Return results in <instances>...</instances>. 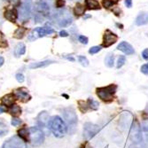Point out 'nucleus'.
<instances>
[{"label": "nucleus", "mask_w": 148, "mask_h": 148, "mask_svg": "<svg viewBox=\"0 0 148 148\" xmlns=\"http://www.w3.org/2000/svg\"><path fill=\"white\" fill-rule=\"evenodd\" d=\"M48 128L54 135V137L58 138H63L66 135V130H68V126L66 125L64 121L58 115L50 118L48 122Z\"/></svg>", "instance_id": "nucleus-1"}, {"label": "nucleus", "mask_w": 148, "mask_h": 148, "mask_svg": "<svg viewBox=\"0 0 148 148\" xmlns=\"http://www.w3.org/2000/svg\"><path fill=\"white\" fill-rule=\"evenodd\" d=\"M116 90H117L116 84H109L107 86L98 88L96 90V93H97V96L101 100H103L104 102H106V103H110L114 99Z\"/></svg>", "instance_id": "nucleus-2"}, {"label": "nucleus", "mask_w": 148, "mask_h": 148, "mask_svg": "<svg viewBox=\"0 0 148 148\" xmlns=\"http://www.w3.org/2000/svg\"><path fill=\"white\" fill-rule=\"evenodd\" d=\"M62 114L66 123L68 124V128L70 133H74L76 129L77 124V115L75 110L73 107H66L62 110Z\"/></svg>", "instance_id": "nucleus-3"}, {"label": "nucleus", "mask_w": 148, "mask_h": 148, "mask_svg": "<svg viewBox=\"0 0 148 148\" xmlns=\"http://www.w3.org/2000/svg\"><path fill=\"white\" fill-rule=\"evenodd\" d=\"M32 0H21V3L18 9V18L20 21H28L31 15Z\"/></svg>", "instance_id": "nucleus-4"}, {"label": "nucleus", "mask_w": 148, "mask_h": 148, "mask_svg": "<svg viewBox=\"0 0 148 148\" xmlns=\"http://www.w3.org/2000/svg\"><path fill=\"white\" fill-rule=\"evenodd\" d=\"M29 142L35 145H42L45 141V134L41 129L38 127H31L29 129Z\"/></svg>", "instance_id": "nucleus-5"}, {"label": "nucleus", "mask_w": 148, "mask_h": 148, "mask_svg": "<svg viewBox=\"0 0 148 148\" xmlns=\"http://www.w3.org/2000/svg\"><path fill=\"white\" fill-rule=\"evenodd\" d=\"M130 138L131 141L135 144H138L142 141L143 136L141 131V126L138 121L135 118L130 125Z\"/></svg>", "instance_id": "nucleus-6"}, {"label": "nucleus", "mask_w": 148, "mask_h": 148, "mask_svg": "<svg viewBox=\"0 0 148 148\" xmlns=\"http://www.w3.org/2000/svg\"><path fill=\"white\" fill-rule=\"evenodd\" d=\"M54 32V29L50 28V27H39V28H36L29 33L28 39L29 41H35L36 39L39 37H44L46 35H51Z\"/></svg>", "instance_id": "nucleus-7"}, {"label": "nucleus", "mask_w": 148, "mask_h": 148, "mask_svg": "<svg viewBox=\"0 0 148 148\" xmlns=\"http://www.w3.org/2000/svg\"><path fill=\"white\" fill-rule=\"evenodd\" d=\"M100 127L97 124L91 123H85L84 125V137L85 139L89 140L92 138L94 136H96L99 132Z\"/></svg>", "instance_id": "nucleus-8"}, {"label": "nucleus", "mask_w": 148, "mask_h": 148, "mask_svg": "<svg viewBox=\"0 0 148 148\" xmlns=\"http://www.w3.org/2000/svg\"><path fill=\"white\" fill-rule=\"evenodd\" d=\"M51 6L49 5L48 4H46L45 2L40 0V1L36 5V14L42 16V17H45V16H49L51 13Z\"/></svg>", "instance_id": "nucleus-9"}, {"label": "nucleus", "mask_w": 148, "mask_h": 148, "mask_svg": "<svg viewBox=\"0 0 148 148\" xmlns=\"http://www.w3.org/2000/svg\"><path fill=\"white\" fill-rule=\"evenodd\" d=\"M117 40H118V36L115 34L112 33L109 30H106L103 37V46L109 47L112 45L115 44L117 42Z\"/></svg>", "instance_id": "nucleus-10"}, {"label": "nucleus", "mask_w": 148, "mask_h": 148, "mask_svg": "<svg viewBox=\"0 0 148 148\" xmlns=\"http://www.w3.org/2000/svg\"><path fill=\"white\" fill-rule=\"evenodd\" d=\"M7 141L11 148H27L26 142L19 136H13Z\"/></svg>", "instance_id": "nucleus-11"}, {"label": "nucleus", "mask_w": 148, "mask_h": 148, "mask_svg": "<svg viewBox=\"0 0 148 148\" xmlns=\"http://www.w3.org/2000/svg\"><path fill=\"white\" fill-rule=\"evenodd\" d=\"M37 124L39 127L41 128H45L46 126H48V122H49V114L46 111H43L37 115Z\"/></svg>", "instance_id": "nucleus-12"}, {"label": "nucleus", "mask_w": 148, "mask_h": 148, "mask_svg": "<svg viewBox=\"0 0 148 148\" xmlns=\"http://www.w3.org/2000/svg\"><path fill=\"white\" fill-rule=\"evenodd\" d=\"M117 49L119 51H122L123 52H124L125 54H127V55H132V54H134V52H135V51H134V48L132 47V45H130L129 43L125 42V41L121 42L118 45Z\"/></svg>", "instance_id": "nucleus-13"}, {"label": "nucleus", "mask_w": 148, "mask_h": 148, "mask_svg": "<svg viewBox=\"0 0 148 148\" xmlns=\"http://www.w3.org/2000/svg\"><path fill=\"white\" fill-rule=\"evenodd\" d=\"M58 23L60 27H68L73 22V19L69 15H64L63 16V12H60L58 15Z\"/></svg>", "instance_id": "nucleus-14"}, {"label": "nucleus", "mask_w": 148, "mask_h": 148, "mask_svg": "<svg viewBox=\"0 0 148 148\" xmlns=\"http://www.w3.org/2000/svg\"><path fill=\"white\" fill-rule=\"evenodd\" d=\"M15 96L17 97V99H19L21 102H28L31 97L30 95L28 93V91L25 90L24 89H18L15 91Z\"/></svg>", "instance_id": "nucleus-15"}, {"label": "nucleus", "mask_w": 148, "mask_h": 148, "mask_svg": "<svg viewBox=\"0 0 148 148\" xmlns=\"http://www.w3.org/2000/svg\"><path fill=\"white\" fill-rule=\"evenodd\" d=\"M135 23L137 26H143L148 24V12H140L136 18Z\"/></svg>", "instance_id": "nucleus-16"}, {"label": "nucleus", "mask_w": 148, "mask_h": 148, "mask_svg": "<svg viewBox=\"0 0 148 148\" xmlns=\"http://www.w3.org/2000/svg\"><path fill=\"white\" fill-rule=\"evenodd\" d=\"M5 18L12 22H14L18 18V12L15 9H7L5 12Z\"/></svg>", "instance_id": "nucleus-17"}, {"label": "nucleus", "mask_w": 148, "mask_h": 148, "mask_svg": "<svg viewBox=\"0 0 148 148\" xmlns=\"http://www.w3.org/2000/svg\"><path fill=\"white\" fill-rule=\"evenodd\" d=\"M131 117V114L129 112H124L123 114L121 115L120 120H119V125L122 127L123 129H125L129 123H130V118Z\"/></svg>", "instance_id": "nucleus-18"}, {"label": "nucleus", "mask_w": 148, "mask_h": 148, "mask_svg": "<svg viewBox=\"0 0 148 148\" xmlns=\"http://www.w3.org/2000/svg\"><path fill=\"white\" fill-rule=\"evenodd\" d=\"M55 63V61L53 60H45V61H41V62H36V63H31L29 65V68L31 69H40V68H45L46 66H49L50 64Z\"/></svg>", "instance_id": "nucleus-19"}, {"label": "nucleus", "mask_w": 148, "mask_h": 148, "mask_svg": "<svg viewBox=\"0 0 148 148\" xmlns=\"http://www.w3.org/2000/svg\"><path fill=\"white\" fill-rule=\"evenodd\" d=\"M15 101V96L13 94H7L2 99V104L5 106H11Z\"/></svg>", "instance_id": "nucleus-20"}, {"label": "nucleus", "mask_w": 148, "mask_h": 148, "mask_svg": "<svg viewBox=\"0 0 148 148\" xmlns=\"http://www.w3.org/2000/svg\"><path fill=\"white\" fill-rule=\"evenodd\" d=\"M26 52V46L23 43H19L14 49V56L16 58L21 57Z\"/></svg>", "instance_id": "nucleus-21"}, {"label": "nucleus", "mask_w": 148, "mask_h": 148, "mask_svg": "<svg viewBox=\"0 0 148 148\" xmlns=\"http://www.w3.org/2000/svg\"><path fill=\"white\" fill-rule=\"evenodd\" d=\"M18 136L22 138L25 142L29 141V130H27L26 128L21 129L18 130Z\"/></svg>", "instance_id": "nucleus-22"}, {"label": "nucleus", "mask_w": 148, "mask_h": 148, "mask_svg": "<svg viewBox=\"0 0 148 148\" xmlns=\"http://www.w3.org/2000/svg\"><path fill=\"white\" fill-rule=\"evenodd\" d=\"M85 4L88 9H90V10H97L100 8L99 4L97 0H86Z\"/></svg>", "instance_id": "nucleus-23"}, {"label": "nucleus", "mask_w": 148, "mask_h": 148, "mask_svg": "<svg viewBox=\"0 0 148 148\" xmlns=\"http://www.w3.org/2000/svg\"><path fill=\"white\" fill-rule=\"evenodd\" d=\"M87 104H88V106H89V109H91V110H97L99 106V104L97 100L93 99V98H89L88 100L86 101Z\"/></svg>", "instance_id": "nucleus-24"}, {"label": "nucleus", "mask_w": 148, "mask_h": 148, "mask_svg": "<svg viewBox=\"0 0 148 148\" xmlns=\"http://www.w3.org/2000/svg\"><path fill=\"white\" fill-rule=\"evenodd\" d=\"M114 55L110 52L106 55L105 59V64L106 66H108V68H112L114 66Z\"/></svg>", "instance_id": "nucleus-25"}, {"label": "nucleus", "mask_w": 148, "mask_h": 148, "mask_svg": "<svg viewBox=\"0 0 148 148\" xmlns=\"http://www.w3.org/2000/svg\"><path fill=\"white\" fill-rule=\"evenodd\" d=\"M84 12H85V7L81 4H77L74 8V13L76 16L83 15L84 13Z\"/></svg>", "instance_id": "nucleus-26"}, {"label": "nucleus", "mask_w": 148, "mask_h": 148, "mask_svg": "<svg viewBox=\"0 0 148 148\" xmlns=\"http://www.w3.org/2000/svg\"><path fill=\"white\" fill-rule=\"evenodd\" d=\"M9 112L13 115V116H17L19 114H21V108L17 106V105H12L10 106V108H9Z\"/></svg>", "instance_id": "nucleus-27"}, {"label": "nucleus", "mask_w": 148, "mask_h": 148, "mask_svg": "<svg viewBox=\"0 0 148 148\" xmlns=\"http://www.w3.org/2000/svg\"><path fill=\"white\" fill-rule=\"evenodd\" d=\"M26 31H27V29L25 28H18L15 30L14 34H13V37L17 38V39H21V38H23Z\"/></svg>", "instance_id": "nucleus-28"}, {"label": "nucleus", "mask_w": 148, "mask_h": 148, "mask_svg": "<svg viewBox=\"0 0 148 148\" xmlns=\"http://www.w3.org/2000/svg\"><path fill=\"white\" fill-rule=\"evenodd\" d=\"M8 131H9L8 126L4 123H0V137H4L7 135Z\"/></svg>", "instance_id": "nucleus-29"}, {"label": "nucleus", "mask_w": 148, "mask_h": 148, "mask_svg": "<svg viewBox=\"0 0 148 148\" xmlns=\"http://www.w3.org/2000/svg\"><path fill=\"white\" fill-rule=\"evenodd\" d=\"M78 105H79V109L82 113H86L89 110V106L87 102H84V100H80L78 101Z\"/></svg>", "instance_id": "nucleus-30"}, {"label": "nucleus", "mask_w": 148, "mask_h": 148, "mask_svg": "<svg viewBox=\"0 0 148 148\" xmlns=\"http://www.w3.org/2000/svg\"><path fill=\"white\" fill-rule=\"evenodd\" d=\"M125 61H126V58H125V56H123V55H121L119 58H118V60H117V65H116V68L119 69H121L122 66L125 64Z\"/></svg>", "instance_id": "nucleus-31"}, {"label": "nucleus", "mask_w": 148, "mask_h": 148, "mask_svg": "<svg viewBox=\"0 0 148 148\" xmlns=\"http://www.w3.org/2000/svg\"><path fill=\"white\" fill-rule=\"evenodd\" d=\"M78 60L81 63V65L84 66H87L89 65V60L84 56H78Z\"/></svg>", "instance_id": "nucleus-32"}, {"label": "nucleus", "mask_w": 148, "mask_h": 148, "mask_svg": "<svg viewBox=\"0 0 148 148\" xmlns=\"http://www.w3.org/2000/svg\"><path fill=\"white\" fill-rule=\"evenodd\" d=\"M101 49H102L101 46H93L89 50V53L90 54H96V53L101 51Z\"/></svg>", "instance_id": "nucleus-33"}, {"label": "nucleus", "mask_w": 148, "mask_h": 148, "mask_svg": "<svg viewBox=\"0 0 148 148\" xmlns=\"http://www.w3.org/2000/svg\"><path fill=\"white\" fill-rule=\"evenodd\" d=\"M102 5L105 8H110L114 5V1L113 0H103Z\"/></svg>", "instance_id": "nucleus-34"}, {"label": "nucleus", "mask_w": 148, "mask_h": 148, "mask_svg": "<svg viewBox=\"0 0 148 148\" xmlns=\"http://www.w3.org/2000/svg\"><path fill=\"white\" fill-rule=\"evenodd\" d=\"M21 123V120L17 118V117H12V121H11V124L12 126H18Z\"/></svg>", "instance_id": "nucleus-35"}, {"label": "nucleus", "mask_w": 148, "mask_h": 148, "mask_svg": "<svg viewBox=\"0 0 148 148\" xmlns=\"http://www.w3.org/2000/svg\"><path fill=\"white\" fill-rule=\"evenodd\" d=\"M78 40H79V42H80V43H82L83 45H87L88 42H89L88 37H86V36H79Z\"/></svg>", "instance_id": "nucleus-36"}, {"label": "nucleus", "mask_w": 148, "mask_h": 148, "mask_svg": "<svg viewBox=\"0 0 148 148\" xmlns=\"http://www.w3.org/2000/svg\"><path fill=\"white\" fill-rule=\"evenodd\" d=\"M140 70H141V72H142L143 74L148 75V65H147V64L143 65V66H141V69H140Z\"/></svg>", "instance_id": "nucleus-37"}, {"label": "nucleus", "mask_w": 148, "mask_h": 148, "mask_svg": "<svg viewBox=\"0 0 148 148\" xmlns=\"http://www.w3.org/2000/svg\"><path fill=\"white\" fill-rule=\"evenodd\" d=\"M16 80L18 81V83H23L24 82V75H22V74H21V73H19V74H17L16 75Z\"/></svg>", "instance_id": "nucleus-38"}, {"label": "nucleus", "mask_w": 148, "mask_h": 148, "mask_svg": "<svg viewBox=\"0 0 148 148\" xmlns=\"http://www.w3.org/2000/svg\"><path fill=\"white\" fill-rule=\"evenodd\" d=\"M65 5V1L64 0H56V7L61 8Z\"/></svg>", "instance_id": "nucleus-39"}, {"label": "nucleus", "mask_w": 148, "mask_h": 148, "mask_svg": "<svg viewBox=\"0 0 148 148\" xmlns=\"http://www.w3.org/2000/svg\"><path fill=\"white\" fill-rule=\"evenodd\" d=\"M142 57L145 60H148V49H145L142 51Z\"/></svg>", "instance_id": "nucleus-40"}, {"label": "nucleus", "mask_w": 148, "mask_h": 148, "mask_svg": "<svg viewBox=\"0 0 148 148\" xmlns=\"http://www.w3.org/2000/svg\"><path fill=\"white\" fill-rule=\"evenodd\" d=\"M60 36L61 37H66V36H69V33L66 32V31H65V30H61L60 32Z\"/></svg>", "instance_id": "nucleus-41"}, {"label": "nucleus", "mask_w": 148, "mask_h": 148, "mask_svg": "<svg viewBox=\"0 0 148 148\" xmlns=\"http://www.w3.org/2000/svg\"><path fill=\"white\" fill-rule=\"evenodd\" d=\"M125 5L128 8H130L132 6V0H125Z\"/></svg>", "instance_id": "nucleus-42"}, {"label": "nucleus", "mask_w": 148, "mask_h": 148, "mask_svg": "<svg viewBox=\"0 0 148 148\" xmlns=\"http://www.w3.org/2000/svg\"><path fill=\"white\" fill-rule=\"evenodd\" d=\"M4 62H5V60H4V58H3L2 56H0V66H3Z\"/></svg>", "instance_id": "nucleus-43"}, {"label": "nucleus", "mask_w": 148, "mask_h": 148, "mask_svg": "<svg viewBox=\"0 0 148 148\" xmlns=\"http://www.w3.org/2000/svg\"><path fill=\"white\" fill-rule=\"evenodd\" d=\"M5 110H6V108H4V107H3L2 106H0V114H3Z\"/></svg>", "instance_id": "nucleus-44"}, {"label": "nucleus", "mask_w": 148, "mask_h": 148, "mask_svg": "<svg viewBox=\"0 0 148 148\" xmlns=\"http://www.w3.org/2000/svg\"><path fill=\"white\" fill-rule=\"evenodd\" d=\"M64 58H66V60H71V61H75V59L73 57H68V56H64Z\"/></svg>", "instance_id": "nucleus-45"}, {"label": "nucleus", "mask_w": 148, "mask_h": 148, "mask_svg": "<svg viewBox=\"0 0 148 148\" xmlns=\"http://www.w3.org/2000/svg\"><path fill=\"white\" fill-rule=\"evenodd\" d=\"M82 148H92V147H91V146H90L88 143H86L84 145H83V147H82Z\"/></svg>", "instance_id": "nucleus-46"}, {"label": "nucleus", "mask_w": 148, "mask_h": 148, "mask_svg": "<svg viewBox=\"0 0 148 148\" xmlns=\"http://www.w3.org/2000/svg\"><path fill=\"white\" fill-rule=\"evenodd\" d=\"M88 18H90V15H86V16H84V20H86V19H88Z\"/></svg>", "instance_id": "nucleus-47"}, {"label": "nucleus", "mask_w": 148, "mask_h": 148, "mask_svg": "<svg viewBox=\"0 0 148 148\" xmlns=\"http://www.w3.org/2000/svg\"><path fill=\"white\" fill-rule=\"evenodd\" d=\"M147 65H148V63H147Z\"/></svg>", "instance_id": "nucleus-48"}]
</instances>
